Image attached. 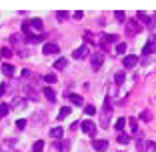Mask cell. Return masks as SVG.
I'll use <instances>...</instances> for the list:
<instances>
[{
    "mask_svg": "<svg viewBox=\"0 0 156 152\" xmlns=\"http://www.w3.org/2000/svg\"><path fill=\"white\" fill-rule=\"evenodd\" d=\"M38 94H40V90H38L36 82H34V80H26V82H24V96L30 98V100H38V98H40Z\"/></svg>",
    "mask_w": 156,
    "mask_h": 152,
    "instance_id": "6da1fadb",
    "label": "cell"
},
{
    "mask_svg": "<svg viewBox=\"0 0 156 152\" xmlns=\"http://www.w3.org/2000/svg\"><path fill=\"white\" fill-rule=\"evenodd\" d=\"M138 32H142V26H140V22H138L136 18L128 20V22H126V36L132 38V36H136Z\"/></svg>",
    "mask_w": 156,
    "mask_h": 152,
    "instance_id": "7a4b0ae2",
    "label": "cell"
},
{
    "mask_svg": "<svg viewBox=\"0 0 156 152\" xmlns=\"http://www.w3.org/2000/svg\"><path fill=\"white\" fill-rule=\"evenodd\" d=\"M110 116H112V102H110V98H104V106H102V124H104V128L108 124Z\"/></svg>",
    "mask_w": 156,
    "mask_h": 152,
    "instance_id": "3957f363",
    "label": "cell"
},
{
    "mask_svg": "<svg viewBox=\"0 0 156 152\" xmlns=\"http://www.w3.org/2000/svg\"><path fill=\"white\" fill-rule=\"evenodd\" d=\"M80 128H82V132H86L88 136H94V134H96V124H94L92 120H84V122H80Z\"/></svg>",
    "mask_w": 156,
    "mask_h": 152,
    "instance_id": "277c9868",
    "label": "cell"
},
{
    "mask_svg": "<svg viewBox=\"0 0 156 152\" xmlns=\"http://www.w3.org/2000/svg\"><path fill=\"white\" fill-rule=\"evenodd\" d=\"M144 56H150V54H156V36H150V40L144 44V50H142Z\"/></svg>",
    "mask_w": 156,
    "mask_h": 152,
    "instance_id": "5b68a950",
    "label": "cell"
},
{
    "mask_svg": "<svg viewBox=\"0 0 156 152\" xmlns=\"http://www.w3.org/2000/svg\"><path fill=\"white\" fill-rule=\"evenodd\" d=\"M88 54H90V46H80V48H76V50L72 52L74 60H82V58H86Z\"/></svg>",
    "mask_w": 156,
    "mask_h": 152,
    "instance_id": "8992f818",
    "label": "cell"
},
{
    "mask_svg": "<svg viewBox=\"0 0 156 152\" xmlns=\"http://www.w3.org/2000/svg\"><path fill=\"white\" fill-rule=\"evenodd\" d=\"M58 50H60V46L58 44H54V42H48V44H44L42 46V54H58Z\"/></svg>",
    "mask_w": 156,
    "mask_h": 152,
    "instance_id": "52a82bcc",
    "label": "cell"
},
{
    "mask_svg": "<svg viewBox=\"0 0 156 152\" xmlns=\"http://www.w3.org/2000/svg\"><path fill=\"white\" fill-rule=\"evenodd\" d=\"M90 62H92V70H100L102 62H104V54H102V52H98V54H94V56L90 58Z\"/></svg>",
    "mask_w": 156,
    "mask_h": 152,
    "instance_id": "ba28073f",
    "label": "cell"
},
{
    "mask_svg": "<svg viewBox=\"0 0 156 152\" xmlns=\"http://www.w3.org/2000/svg\"><path fill=\"white\" fill-rule=\"evenodd\" d=\"M136 62H138V56H124L122 58V66L124 68H134V66H136Z\"/></svg>",
    "mask_w": 156,
    "mask_h": 152,
    "instance_id": "9c48e42d",
    "label": "cell"
},
{
    "mask_svg": "<svg viewBox=\"0 0 156 152\" xmlns=\"http://www.w3.org/2000/svg\"><path fill=\"white\" fill-rule=\"evenodd\" d=\"M136 20H138V22H142V24H146V26H152V24H154V18H150L146 12H138Z\"/></svg>",
    "mask_w": 156,
    "mask_h": 152,
    "instance_id": "30bf717a",
    "label": "cell"
},
{
    "mask_svg": "<svg viewBox=\"0 0 156 152\" xmlns=\"http://www.w3.org/2000/svg\"><path fill=\"white\" fill-rule=\"evenodd\" d=\"M106 44H118V34H102V46Z\"/></svg>",
    "mask_w": 156,
    "mask_h": 152,
    "instance_id": "8fae6325",
    "label": "cell"
},
{
    "mask_svg": "<svg viewBox=\"0 0 156 152\" xmlns=\"http://www.w3.org/2000/svg\"><path fill=\"white\" fill-rule=\"evenodd\" d=\"M42 94H44V98L48 102H56V92L52 90L50 86H46V88H42Z\"/></svg>",
    "mask_w": 156,
    "mask_h": 152,
    "instance_id": "7c38bea8",
    "label": "cell"
},
{
    "mask_svg": "<svg viewBox=\"0 0 156 152\" xmlns=\"http://www.w3.org/2000/svg\"><path fill=\"white\" fill-rule=\"evenodd\" d=\"M92 146H94V150L104 152L106 148H108V142H106V140H94V142H92Z\"/></svg>",
    "mask_w": 156,
    "mask_h": 152,
    "instance_id": "4fadbf2b",
    "label": "cell"
},
{
    "mask_svg": "<svg viewBox=\"0 0 156 152\" xmlns=\"http://www.w3.org/2000/svg\"><path fill=\"white\" fill-rule=\"evenodd\" d=\"M126 124H128V118H124V116H120V118L114 122V128L118 130V132H122V130H124V126H126Z\"/></svg>",
    "mask_w": 156,
    "mask_h": 152,
    "instance_id": "5bb4252c",
    "label": "cell"
},
{
    "mask_svg": "<svg viewBox=\"0 0 156 152\" xmlns=\"http://www.w3.org/2000/svg\"><path fill=\"white\" fill-rule=\"evenodd\" d=\"M68 18H70V12H66V10H60V12H56V20H58V22H66Z\"/></svg>",
    "mask_w": 156,
    "mask_h": 152,
    "instance_id": "9a60e30c",
    "label": "cell"
},
{
    "mask_svg": "<svg viewBox=\"0 0 156 152\" xmlns=\"http://www.w3.org/2000/svg\"><path fill=\"white\" fill-rule=\"evenodd\" d=\"M66 64H68V60H66V58H58L54 62V70H64Z\"/></svg>",
    "mask_w": 156,
    "mask_h": 152,
    "instance_id": "2e32d148",
    "label": "cell"
},
{
    "mask_svg": "<svg viewBox=\"0 0 156 152\" xmlns=\"http://www.w3.org/2000/svg\"><path fill=\"white\" fill-rule=\"evenodd\" d=\"M136 150L138 152H148V142L146 140H136Z\"/></svg>",
    "mask_w": 156,
    "mask_h": 152,
    "instance_id": "e0dca14e",
    "label": "cell"
},
{
    "mask_svg": "<svg viewBox=\"0 0 156 152\" xmlns=\"http://www.w3.org/2000/svg\"><path fill=\"white\" fill-rule=\"evenodd\" d=\"M66 96L70 98V102L76 106H82V96H78V94H66Z\"/></svg>",
    "mask_w": 156,
    "mask_h": 152,
    "instance_id": "ac0fdd59",
    "label": "cell"
},
{
    "mask_svg": "<svg viewBox=\"0 0 156 152\" xmlns=\"http://www.w3.org/2000/svg\"><path fill=\"white\" fill-rule=\"evenodd\" d=\"M62 134H64V132H62V128H60V126H54V128H52L50 130V136H52V138H62Z\"/></svg>",
    "mask_w": 156,
    "mask_h": 152,
    "instance_id": "d6986e66",
    "label": "cell"
},
{
    "mask_svg": "<svg viewBox=\"0 0 156 152\" xmlns=\"http://www.w3.org/2000/svg\"><path fill=\"white\" fill-rule=\"evenodd\" d=\"M2 72H4L6 76H12V74H14V66L6 62V64H2Z\"/></svg>",
    "mask_w": 156,
    "mask_h": 152,
    "instance_id": "ffe728a7",
    "label": "cell"
},
{
    "mask_svg": "<svg viewBox=\"0 0 156 152\" xmlns=\"http://www.w3.org/2000/svg\"><path fill=\"white\" fill-rule=\"evenodd\" d=\"M140 120H142V122H150L152 120V112L150 110H142L140 112Z\"/></svg>",
    "mask_w": 156,
    "mask_h": 152,
    "instance_id": "44dd1931",
    "label": "cell"
},
{
    "mask_svg": "<svg viewBox=\"0 0 156 152\" xmlns=\"http://www.w3.org/2000/svg\"><path fill=\"white\" fill-rule=\"evenodd\" d=\"M68 114H70V108H68V106H62V108H60V112H58V120H64Z\"/></svg>",
    "mask_w": 156,
    "mask_h": 152,
    "instance_id": "7402d4cb",
    "label": "cell"
},
{
    "mask_svg": "<svg viewBox=\"0 0 156 152\" xmlns=\"http://www.w3.org/2000/svg\"><path fill=\"white\" fill-rule=\"evenodd\" d=\"M116 142H120V144H126V142H130V136L126 132H120L118 134V138H116Z\"/></svg>",
    "mask_w": 156,
    "mask_h": 152,
    "instance_id": "603a6c76",
    "label": "cell"
},
{
    "mask_svg": "<svg viewBox=\"0 0 156 152\" xmlns=\"http://www.w3.org/2000/svg\"><path fill=\"white\" fill-rule=\"evenodd\" d=\"M30 26H32L34 30H42V20L40 18H32L30 20Z\"/></svg>",
    "mask_w": 156,
    "mask_h": 152,
    "instance_id": "cb8c5ba5",
    "label": "cell"
},
{
    "mask_svg": "<svg viewBox=\"0 0 156 152\" xmlns=\"http://www.w3.org/2000/svg\"><path fill=\"white\" fill-rule=\"evenodd\" d=\"M128 126H130V130H132L134 134L138 132V120L136 118H128Z\"/></svg>",
    "mask_w": 156,
    "mask_h": 152,
    "instance_id": "d4e9b609",
    "label": "cell"
},
{
    "mask_svg": "<svg viewBox=\"0 0 156 152\" xmlns=\"http://www.w3.org/2000/svg\"><path fill=\"white\" fill-rule=\"evenodd\" d=\"M114 18L118 20V22H128V20H126V14H124L122 10H116V12H114Z\"/></svg>",
    "mask_w": 156,
    "mask_h": 152,
    "instance_id": "484cf974",
    "label": "cell"
},
{
    "mask_svg": "<svg viewBox=\"0 0 156 152\" xmlns=\"http://www.w3.org/2000/svg\"><path fill=\"white\" fill-rule=\"evenodd\" d=\"M44 150V142L42 140H36V142L32 144V152H42Z\"/></svg>",
    "mask_w": 156,
    "mask_h": 152,
    "instance_id": "4316f807",
    "label": "cell"
},
{
    "mask_svg": "<svg viewBox=\"0 0 156 152\" xmlns=\"http://www.w3.org/2000/svg\"><path fill=\"white\" fill-rule=\"evenodd\" d=\"M126 44H124V42H118V44H116V54H124V52H126Z\"/></svg>",
    "mask_w": 156,
    "mask_h": 152,
    "instance_id": "83f0119b",
    "label": "cell"
},
{
    "mask_svg": "<svg viewBox=\"0 0 156 152\" xmlns=\"http://www.w3.org/2000/svg\"><path fill=\"white\" fill-rule=\"evenodd\" d=\"M124 78H126V76H124V72H116V74H114V82H116V84H122Z\"/></svg>",
    "mask_w": 156,
    "mask_h": 152,
    "instance_id": "f1b7e54d",
    "label": "cell"
},
{
    "mask_svg": "<svg viewBox=\"0 0 156 152\" xmlns=\"http://www.w3.org/2000/svg\"><path fill=\"white\" fill-rule=\"evenodd\" d=\"M18 42H22V34H12L10 36V44H18Z\"/></svg>",
    "mask_w": 156,
    "mask_h": 152,
    "instance_id": "f546056e",
    "label": "cell"
},
{
    "mask_svg": "<svg viewBox=\"0 0 156 152\" xmlns=\"http://www.w3.org/2000/svg\"><path fill=\"white\" fill-rule=\"evenodd\" d=\"M84 112H86L88 116H94V114H96V108H94L92 104H88V106H84Z\"/></svg>",
    "mask_w": 156,
    "mask_h": 152,
    "instance_id": "4dcf8cb0",
    "label": "cell"
},
{
    "mask_svg": "<svg viewBox=\"0 0 156 152\" xmlns=\"http://www.w3.org/2000/svg\"><path fill=\"white\" fill-rule=\"evenodd\" d=\"M10 112V104H2L0 106V118H2V116H6Z\"/></svg>",
    "mask_w": 156,
    "mask_h": 152,
    "instance_id": "1f68e13d",
    "label": "cell"
},
{
    "mask_svg": "<svg viewBox=\"0 0 156 152\" xmlns=\"http://www.w3.org/2000/svg\"><path fill=\"white\" fill-rule=\"evenodd\" d=\"M56 80H58V78H56L54 74H46V76H44V82H46V84H54Z\"/></svg>",
    "mask_w": 156,
    "mask_h": 152,
    "instance_id": "d6a6232c",
    "label": "cell"
},
{
    "mask_svg": "<svg viewBox=\"0 0 156 152\" xmlns=\"http://www.w3.org/2000/svg\"><path fill=\"white\" fill-rule=\"evenodd\" d=\"M16 128H18V130H24V128H26V120H22V118L16 120Z\"/></svg>",
    "mask_w": 156,
    "mask_h": 152,
    "instance_id": "836d02e7",
    "label": "cell"
},
{
    "mask_svg": "<svg viewBox=\"0 0 156 152\" xmlns=\"http://www.w3.org/2000/svg\"><path fill=\"white\" fill-rule=\"evenodd\" d=\"M0 54L4 56V58H10V56H12V50H10V48H2V50H0Z\"/></svg>",
    "mask_w": 156,
    "mask_h": 152,
    "instance_id": "e575fe53",
    "label": "cell"
},
{
    "mask_svg": "<svg viewBox=\"0 0 156 152\" xmlns=\"http://www.w3.org/2000/svg\"><path fill=\"white\" fill-rule=\"evenodd\" d=\"M82 16H84V12H82V10H78V12H74V20H82Z\"/></svg>",
    "mask_w": 156,
    "mask_h": 152,
    "instance_id": "d590c367",
    "label": "cell"
},
{
    "mask_svg": "<svg viewBox=\"0 0 156 152\" xmlns=\"http://www.w3.org/2000/svg\"><path fill=\"white\" fill-rule=\"evenodd\" d=\"M4 92H6V84H0V98L4 96Z\"/></svg>",
    "mask_w": 156,
    "mask_h": 152,
    "instance_id": "8d00e7d4",
    "label": "cell"
},
{
    "mask_svg": "<svg viewBox=\"0 0 156 152\" xmlns=\"http://www.w3.org/2000/svg\"><path fill=\"white\" fill-rule=\"evenodd\" d=\"M156 150V144L154 142H148V152H154Z\"/></svg>",
    "mask_w": 156,
    "mask_h": 152,
    "instance_id": "74e56055",
    "label": "cell"
},
{
    "mask_svg": "<svg viewBox=\"0 0 156 152\" xmlns=\"http://www.w3.org/2000/svg\"><path fill=\"white\" fill-rule=\"evenodd\" d=\"M30 76V70H22V78H28Z\"/></svg>",
    "mask_w": 156,
    "mask_h": 152,
    "instance_id": "f35d334b",
    "label": "cell"
},
{
    "mask_svg": "<svg viewBox=\"0 0 156 152\" xmlns=\"http://www.w3.org/2000/svg\"><path fill=\"white\" fill-rule=\"evenodd\" d=\"M154 22H156V12H154Z\"/></svg>",
    "mask_w": 156,
    "mask_h": 152,
    "instance_id": "ab89813d",
    "label": "cell"
},
{
    "mask_svg": "<svg viewBox=\"0 0 156 152\" xmlns=\"http://www.w3.org/2000/svg\"><path fill=\"white\" fill-rule=\"evenodd\" d=\"M0 58H2V54H0Z\"/></svg>",
    "mask_w": 156,
    "mask_h": 152,
    "instance_id": "60d3db41",
    "label": "cell"
},
{
    "mask_svg": "<svg viewBox=\"0 0 156 152\" xmlns=\"http://www.w3.org/2000/svg\"><path fill=\"white\" fill-rule=\"evenodd\" d=\"M118 152H120V150H118Z\"/></svg>",
    "mask_w": 156,
    "mask_h": 152,
    "instance_id": "b9f144b4",
    "label": "cell"
}]
</instances>
